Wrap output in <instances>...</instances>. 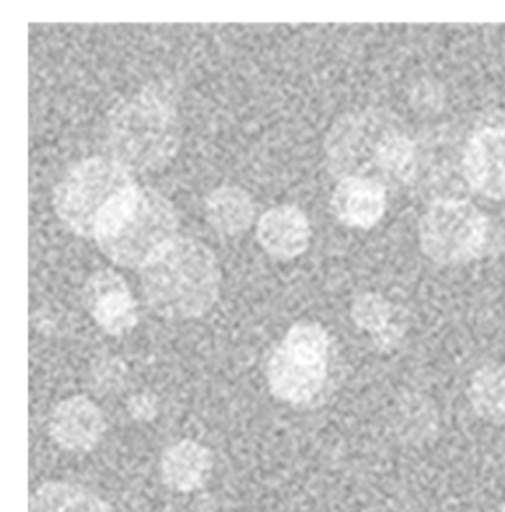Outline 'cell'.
Masks as SVG:
<instances>
[{
  "label": "cell",
  "instance_id": "obj_17",
  "mask_svg": "<svg viewBox=\"0 0 505 512\" xmlns=\"http://www.w3.org/2000/svg\"><path fill=\"white\" fill-rule=\"evenodd\" d=\"M468 400L485 421L505 422V365L480 367L470 379Z\"/></svg>",
  "mask_w": 505,
  "mask_h": 512
},
{
  "label": "cell",
  "instance_id": "obj_5",
  "mask_svg": "<svg viewBox=\"0 0 505 512\" xmlns=\"http://www.w3.org/2000/svg\"><path fill=\"white\" fill-rule=\"evenodd\" d=\"M135 184L131 172L112 157L82 160L55 188V214L78 236L95 237L107 208Z\"/></svg>",
  "mask_w": 505,
  "mask_h": 512
},
{
  "label": "cell",
  "instance_id": "obj_9",
  "mask_svg": "<svg viewBox=\"0 0 505 512\" xmlns=\"http://www.w3.org/2000/svg\"><path fill=\"white\" fill-rule=\"evenodd\" d=\"M464 178L477 193L505 200V126L474 132L461 160Z\"/></svg>",
  "mask_w": 505,
  "mask_h": 512
},
{
  "label": "cell",
  "instance_id": "obj_3",
  "mask_svg": "<svg viewBox=\"0 0 505 512\" xmlns=\"http://www.w3.org/2000/svg\"><path fill=\"white\" fill-rule=\"evenodd\" d=\"M180 144V119L171 89L150 83L120 101L107 125L112 159L131 174H146L165 166Z\"/></svg>",
  "mask_w": 505,
  "mask_h": 512
},
{
  "label": "cell",
  "instance_id": "obj_11",
  "mask_svg": "<svg viewBox=\"0 0 505 512\" xmlns=\"http://www.w3.org/2000/svg\"><path fill=\"white\" fill-rule=\"evenodd\" d=\"M387 188L368 178H343L335 185L331 208L335 217L351 228L369 230L387 209Z\"/></svg>",
  "mask_w": 505,
  "mask_h": 512
},
{
  "label": "cell",
  "instance_id": "obj_1",
  "mask_svg": "<svg viewBox=\"0 0 505 512\" xmlns=\"http://www.w3.org/2000/svg\"><path fill=\"white\" fill-rule=\"evenodd\" d=\"M329 172L340 178H368L384 187L414 183L420 150L389 111L368 109L344 114L325 143Z\"/></svg>",
  "mask_w": 505,
  "mask_h": 512
},
{
  "label": "cell",
  "instance_id": "obj_7",
  "mask_svg": "<svg viewBox=\"0 0 505 512\" xmlns=\"http://www.w3.org/2000/svg\"><path fill=\"white\" fill-rule=\"evenodd\" d=\"M489 234L488 217L463 199L436 200L420 222L421 249L440 265L480 258L488 248Z\"/></svg>",
  "mask_w": 505,
  "mask_h": 512
},
{
  "label": "cell",
  "instance_id": "obj_6",
  "mask_svg": "<svg viewBox=\"0 0 505 512\" xmlns=\"http://www.w3.org/2000/svg\"><path fill=\"white\" fill-rule=\"evenodd\" d=\"M331 339L317 323H298L282 339L267 366V381L282 402L304 404L322 391L328 378Z\"/></svg>",
  "mask_w": 505,
  "mask_h": 512
},
{
  "label": "cell",
  "instance_id": "obj_2",
  "mask_svg": "<svg viewBox=\"0 0 505 512\" xmlns=\"http://www.w3.org/2000/svg\"><path fill=\"white\" fill-rule=\"evenodd\" d=\"M147 304L169 320H189L211 310L220 295V268L197 240L175 237L140 268Z\"/></svg>",
  "mask_w": 505,
  "mask_h": 512
},
{
  "label": "cell",
  "instance_id": "obj_13",
  "mask_svg": "<svg viewBox=\"0 0 505 512\" xmlns=\"http://www.w3.org/2000/svg\"><path fill=\"white\" fill-rule=\"evenodd\" d=\"M214 468L211 450L192 440L172 444L163 453L160 474L175 492H195L205 486Z\"/></svg>",
  "mask_w": 505,
  "mask_h": 512
},
{
  "label": "cell",
  "instance_id": "obj_12",
  "mask_svg": "<svg viewBox=\"0 0 505 512\" xmlns=\"http://www.w3.org/2000/svg\"><path fill=\"white\" fill-rule=\"evenodd\" d=\"M257 237L264 251L274 258H297L309 248L310 222L297 206H276L258 221Z\"/></svg>",
  "mask_w": 505,
  "mask_h": 512
},
{
  "label": "cell",
  "instance_id": "obj_8",
  "mask_svg": "<svg viewBox=\"0 0 505 512\" xmlns=\"http://www.w3.org/2000/svg\"><path fill=\"white\" fill-rule=\"evenodd\" d=\"M83 305L109 335H125L137 326V302L116 271L100 270L89 277L83 288Z\"/></svg>",
  "mask_w": 505,
  "mask_h": 512
},
{
  "label": "cell",
  "instance_id": "obj_14",
  "mask_svg": "<svg viewBox=\"0 0 505 512\" xmlns=\"http://www.w3.org/2000/svg\"><path fill=\"white\" fill-rule=\"evenodd\" d=\"M351 319L366 330L380 350L399 344L406 330L405 314L397 305L378 293H362L351 305Z\"/></svg>",
  "mask_w": 505,
  "mask_h": 512
},
{
  "label": "cell",
  "instance_id": "obj_18",
  "mask_svg": "<svg viewBox=\"0 0 505 512\" xmlns=\"http://www.w3.org/2000/svg\"><path fill=\"white\" fill-rule=\"evenodd\" d=\"M501 512H505V504H504V507H503V511H501Z\"/></svg>",
  "mask_w": 505,
  "mask_h": 512
},
{
  "label": "cell",
  "instance_id": "obj_10",
  "mask_svg": "<svg viewBox=\"0 0 505 512\" xmlns=\"http://www.w3.org/2000/svg\"><path fill=\"white\" fill-rule=\"evenodd\" d=\"M104 431L103 413L83 396L70 397L58 404L49 421L52 439L69 452H89L103 439Z\"/></svg>",
  "mask_w": 505,
  "mask_h": 512
},
{
  "label": "cell",
  "instance_id": "obj_16",
  "mask_svg": "<svg viewBox=\"0 0 505 512\" xmlns=\"http://www.w3.org/2000/svg\"><path fill=\"white\" fill-rule=\"evenodd\" d=\"M29 512H112L91 490L78 484L51 481L40 486L30 498Z\"/></svg>",
  "mask_w": 505,
  "mask_h": 512
},
{
  "label": "cell",
  "instance_id": "obj_4",
  "mask_svg": "<svg viewBox=\"0 0 505 512\" xmlns=\"http://www.w3.org/2000/svg\"><path fill=\"white\" fill-rule=\"evenodd\" d=\"M177 230V212L171 202L153 188L135 184L104 212L94 239L110 261L141 268L177 237Z\"/></svg>",
  "mask_w": 505,
  "mask_h": 512
},
{
  "label": "cell",
  "instance_id": "obj_15",
  "mask_svg": "<svg viewBox=\"0 0 505 512\" xmlns=\"http://www.w3.org/2000/svg\"><path fill=\"white\" fill-rule=\"evenodd\" d=\"M203 209L209 224L226 236H236L248 230L255 218L251 196L234 185H224L209 193Z\"/></svg>",
  "mask_w": 505,
  "mask_h": 512
}]
</instances>
